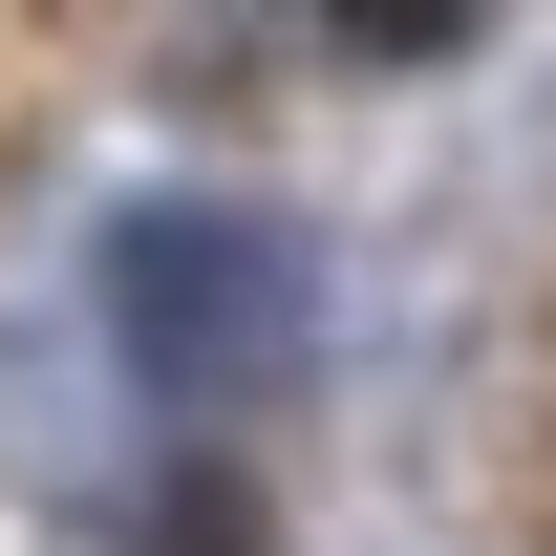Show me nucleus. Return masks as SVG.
<instances>
[{"label":"nucleus","instance_id":"f257e3e1","mask_svg":"<svg viewBox=\"0 0 556 556\" xmlns=\"http://www.w3.org/2000/svg\"><path fill=\"white\" fill-rule=\"evenodd\" d=\"M214 0H0V193L86 129V108H129V65H172Z\"/></svg>","mask_w":556,"mask_h":556}]
</instances>
